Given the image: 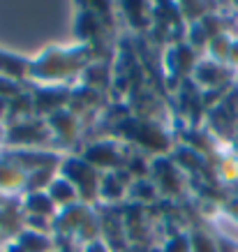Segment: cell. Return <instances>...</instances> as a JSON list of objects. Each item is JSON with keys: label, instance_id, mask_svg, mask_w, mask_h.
Masks as SVG:
<instances>
[]
</instances>
